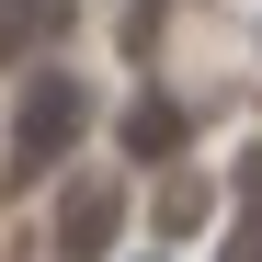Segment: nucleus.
Here are the masks:
<instances>
[{"label": "nucleus", "instance_id": "1", "mask_svg": "<svg viewBox=\"0 0 262 262\" xmlns=\"http://www.w3.org/2000/svg\"><path fill=\"white\" fill-rule=\"evenodd\" d=\"M80 125H92V92H80L69 69H34L23 92H12V148H0V183L34 194V183H46V171L80 148Z\"/></svg>", "mask_w": 262, "mask_h": 262}, {"label": "nucleus", "instance_id": "2", "mask_svg": "<svg viewBox=\"0 0 262 262\" xmlns=\"http://www.w3.org/2000/svg\"><path fill=\"white\" fill-rule=\"evenodd\" d=\"M114 228H125V194H114V183H69V194H57V251H69V262H103Z\"/></svg>", "mask_w": 262, "mask_h": 262}, {"label": "nucleus", "instance_id": "3", "mask_svg": "<svg viewBox=\"0 0 262 262\" xmlns=\"http://www.w3.org/2000/svg\"><path fill=\"white\" fill-rule=\"evenodd\" d=\"M125 160H148V171L183 160V114H171L160 92H148V103H125Z\"/></svg>", "mask_w": 262, "mask_h": 262}, {"label": "nucleus", "instance_id": "4", "mask_svg": "<svg viewBox=\"0 0 262 262\" xmlns=\"http://www.w3.org/2000/svg\"><path fill=\"white\" fill-rule=\"evenodd\" d=\"M69 23V0H0V57H23L34 34H57Z\"/></svg>", "mask_w": 262, "mask_h": 262}, {"label": "nucleus", "instance_id": "5", "mask_svg": "<svg viewBox=\"0 0 262 262\" xmlns=\"http://www.w3.org/2000/svg\"><path fill=\"white\" fill-rule=\"evenodd\" d=\"M216 262H262V216H251V228H239L228 251H216Z\"/></svg>", "mask_w": 262, "mask_h": 262}]
</instances>
